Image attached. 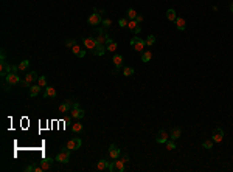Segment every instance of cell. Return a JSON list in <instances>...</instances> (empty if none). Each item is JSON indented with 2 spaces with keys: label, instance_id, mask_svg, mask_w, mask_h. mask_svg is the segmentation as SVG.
I'll return each instance as SVG.
<instances>
[{
  "label": "cell",
  "instance_id": "obj_1",
  "mask_svg": "<svg viewBox=\"0 0 233 172\" xmlns=\"http://www.w3.org/2000/svg\"><path fill=\"white\" fill-rule=\"evenodd\" d=\"M129 43H131V47L134 48L135 51H138V53H143V51H145V47H146V40L140 39V37H132Z\"/></svg>",
  "mask_w": 233,
  "mask_h": 172
},
{
  "label": "cell",
  "instance_id": "obj_2",
  "mask_svg": "<svg viewBox=\"0 0 233 172\" xmlns=\"http://www.w3.org/2000/svg\"><path fill=\"white\" fill-rule=\"evenodd\" d=\"M70 152H72V151H70L68 147L65 146L62 151H59V154L56 155V158H55V160H56V161H59V163H62V164H65V163H68V161H70Z\"/></svg>",
  "mask_w": 233,
  "mask_h": 172
},
{
  "label": "cell",
  "instance_id": "obj_3",
  "mask_svg": "<svg viewBox=\"0 0 233 172\" xmlns=\"http://www.w3.org/2000/svg\"><path fill=\"white\" fill-rule=\"evenodd\" d=\"M89 25H92V27H98L100 23L103 22V19H101V13H98L97 9H93V14H90L89 16Z\"/></svg>",
  "mask_w": 233,
  "mask_h": 172
},
{
  "label": "cell",
  "instance_id": "obj_4",
  "mask_svg": "<svg viewBox=\"0 0 233 172\" xmlns=\"http://www.w3.org/2000/svg\"><path fill=\"white\" fill-rule=\"evenodd\" d=\"M126 163H123L121 161V158H116L115 161H110V164H109V172H113V170H118V172H123L124 169H126V166H124Z\"/></svg>",
  "mask_w": 233,
  "mask_h": 172
},
{
  "label": "cell",
  "instance_id": "obj_5",
  "mask_svg": "<svg viewBox=\"0 0 233 172\" xmlns=\"http://www.w3.org/2000/svg\"><path fill=\"white\" fill-rule=\"evenodd\" d=\"M84 110L79 107V104L78 103H75L73 104V109L70 110V115H72V118H75V119H81V118H84Z\"/></svg>",
  "mask_w": 233,
  "mask_h": 172
},
{
  "label": "cell",
  "instance_id": "obj_6",
  "mask_svg": "<svg viewBox=\"0 0 233 172\" xmlns=\"http://www.w3.org/2000/svg\"><path fill=\"white\" fill-rule=\"evenodd\" d=\"M73 101H72V98H68V99H65L61 106H59V112L61 113H67V112H70V110H72L73 109Z\"/></svg>",
  "mask_w": 233,
  "mask_h": 172
},
{
  "label": "cell",
  "instance_id": "obj_7",
  "mask_svg": "<svg viewBox=\"0 0 233 172\" xmlns=\"http://www.w3.org/2000/svg\"><path fill=\"white\" fill-rule=\"evenodd\" d=\"M168 140H170V133H168L166 130H159V132H157L155 141H157L159 144H165Z\"/></svg>",
  "mask_w": 233,
  "mask_h": 172
},
{
  "label": "cell",
  "instance_id": "obj_8",
  "mask_svg": "<svg viewBox=\"0 0 233 172\" xmlns=\"http://www.w3.org/2000/svg\"><path fill=\"white\" fill-rule=\"evenodd\" d=\"M82 42H84V47L87 48V50H95V47H97V37H82Z\"/></svg>",
  "mask_w": 233,
  "mask_h": 172
},
{
  "label": "cell",
  "instance_id": "obj_9",
  "mask_svg": "<svg viewBox=\"0 0 233 172\" xmlns=\"http://www.w3.org/2000/svg\"><path fill=\"white\" fill-rule=\"evenodd\" d=\"M120 157H121V149H118L115 144H110V147H109V158L110 160H116Z\"/></svg>",
  "mask_w": 233,
  "mask_h": 172
},
{
  "label": "cell",
  "instance_id": "obj_10",
  "mask_svg": "<svg viewBox=\"0 0 233 172\" xmlns=\"http://www.w3.org/2000/svg\"><path fill=\"white\" fill-rule=\"evenodd\" d=\"M81 144H82V140L81 138H72L68 143H67V147L70 151H78L79 147H81Z\"/></svg>",
  "mask_w": 233,
  "mask_h": 172
},
{
  "label": "cell",
  "instance_id": "obj_11",
  "mask_svg": "<svg viewBox=\"0 0 233 172\" xmlns=\"http://www.w3.org/2000/svg\"><path fill=\"white\" fill-rule=\"evenodd\" d=\"M5 81L11 85H16V84H20V76L17 75V73H8V75L5 76Z\"/></svg>",
  "mask_w": 233,
  "mask_h": 172
},
{
  "label": "cell",
  "instance_id": "obj_12",
  "mask_svg": "<svg viewBox=\"0 0 233 172\" xmlns=\"http://www.w3.org/2000/svg\"><path fill=\"white\" fill-rule=\"evenodd\" d=\"M112 62L115 64L113 75H116V73L120 71V68L123 67V56H121V54H115V56H113V59H112Z\"/></svg>",
  "mask_w": 233,
  "mask_h": 172
},
{
  "label": "cell",
  "instance_id": "obj_13",
  "mask_svg": "<svg viewBox=\"0 0 233 172\" xmlns=\"http://www.w3.org/2000/svg\"><path fill=\"white\" fill-rule=\"evenodd\" d=\"M212 140H213L215 143H221V141L224 140V130H222L221 127L215 129L213 133H212Z\"/></svg>",
  "mask_w": 233,
  "mask_h": 172
},
{
  "label": "cell",
  "instance_id": "obj_14",
  "mask_svg": "<svg viewBox=\"0 0 233 172\" xmlns=\"http://www.w3.org/2000/svg\"><path fill=\"white\" fill-rule=\"evenodd\" d=\"M10 70H11V64H8L6 61H0V75H2V78L8 75Z\"/></svg>",
  "mask_w": 233,
  "mask_h": 172
},
{
  "label": "cell",
  "instance_id": "obj_15",
  "mask_svg": "<svg viewBox=\"0 0 233 172\" xmlns=\"http://www.w3.org/2000/svg\"><path fill=\"white\" fill-rule=\"evenodd\" d=\"M37 79H39V75H37L36 71H28L27 75H25V81H27V82H30V84L37 82Z\"/></svg>",
  "mask_w": 233,
  "mask_h": 172
},
{
  "label": "cell",
  "instance_id": "obj_16",
  "mask_svg": "<svg viewBox=\"0 0 233 172\" xmlns=\"http://www.w3.org/2000/svg\"><path fill=\"white\" fill-rule=\"evenodd\" d=\"M97 31H98V37H97V42H98V43H103V45H106L109 34H106V33H104V30H101V28H98Z\"/></svg>",
  "mask_w": 233,
  "mask_h": 172
},
{
  "label": "cell",
  "instance_id": "obj_17",
  "mask_svg": "<svg viewBox=\"0 0 233 172\" xmlns=\"http://www.w3.org/2000/svg\"><path fill=\"white\" fill-rule=\"evenodd\" d=\"M106 50L109 53H115L116 50V42L112 39V37H107V42H106Z\"/></svg>",
  "mask_w": 233,
  "mask_h": 172
},
{
  "label": "cell",
  "instance_id": "obj_18",
  "mask_svg": "<svg viewBox=\"0 0 233 172\" xmlns=\"http://www.w3.org/2000/svg\"><path fill=\"white\" fill-rule=\"evenodd\" d=\"M53 161H56V160H53V158H44V160L40 161V167H42L44 170H48V169H52Z\"/></svg>",
  "mask_w": 233,
  "mask_h": 172
},
{
  "label": "cell",
  "instance_id": "obj_19",
  "mask_svg": "<svg viewBox=\"0 0 233 172\" xmlns=\"http://www.w3.org/2000/svg\"><path fill=\"white\" fill-rule=\"evenodd\" d=\"M106 51H107V50H106V45H103V43H97L95 50H93L92 53L95 54V56H103V54H104Z\"/></svg>",
  "mask_w": 233,
  "mask_h": 172
},
{
  "label": "cell",
  "instance_id": "obj_20",
  "mask_svg": "<svg viewBox=\"0 0 233 172\" xmlns=\"http://www.w3.org/2000/svg\"><path fill=\"white\" fill-rule=\"evenodd\" d=\"M56 88L55 87H45V93H44V98H56Z\"/></svg>",
  "mask_w": 233,
  "mask_h": 172
},
{
  "label": "cell",
  "instance_id": "obj_21",
  "mask_svg": "<svg viewBox=\"0 0 233 172\" xmlns=\"http://www.w3.org/2000/svg\"><path fill=\"white\" fill-rule=\"evenodd\" d=\"M82 129H84V124H82L79 119L75 122V124H72V132H73V133H81Z\"/></svg>",
  "mask_w": 233,
  "mask_h": 172
},
{
  "label": "cell",
  "instance_id": "obj_22",
  "mask_svg": "<svg viewBox=\"0 0 233 172\" xmlns=\"http://www.w3.org/2000/svg\"><path fill=\"white\" fill-rule=\"evenodd\" d=\"M176 28H177L179 31H183V30L186 28V22H185V19H182V17H177V19H176Z\"/></svg>",
  "mask_w": 233,
  "mask_h": 172
},
{
  "label": "cell",
  "instance_id": "obj_23",
  "mask_svg": "<svg viewBox=\"0 0 233 172\" xmlns=\"http://www.w3.org/2000/svg\"><path fill=\"white\" fill-rule=\"evenodd\" d=\"M182 136V129L180 127H174L173 130H171V133H170V138L171 140H179Z\"/></svg>",
  "mask_w": 233,
  "mask_h": 172
},
{
  "label": "cell",
  "instance_id": "obj_24",
  "mask_svg": "<svg viewBox=\"0 0 233 172\" xmlns=\"http://www.w3.org/2000/svg\"><path fill=\"white\" fill-rule=\"evenodd\" d=\"M109 161L107 160H100L98 163H97V169L98 170H109Z\"/></svg>",
  "mask_w": 233,
  "mask_h": 172
},
{
  "label": "cell",
  "instance_id": "obj_25",
  "mask_svg": "<svg viewBox=\"0 0 233 172\" xmlns=\"http://www.w3.org/2000/svg\"><path fill=\"white\" fill-rule=\"evenodd\" d=\"M40 88H42V87H40L39 84H34V85H31V87H30V96H31V98L37 96V95L40 93Z\"/></svg>",
  "mask_w": 233,
  "mask_h": 172
},
{
  "label": "cell",
  "instance_id": "obj_26",
  "mask_svg": "<svg viewBox=\"0 0 233 172\" xmlns=\"http://www.w3.org/2000/svg\"><path fill=\"white\" fill-rule=\"evenodd\" d=\"M166 19H168L170 22H176V19H177V14H176V11H174L173 8H170V9L166 11Z\"/></svg>",
  "mask_w": 233,
  "mask_h": 172
},
{
  "label": "cell",
  "instance_id": "obj_27",
  "mask_svg": "<svg viewBox=\"0 0 233 172\" xmlns=\"http://www.w3.org/2000/svg\"><path fill=\"white\" fill-rule=\"evenodd\" d=\"M25 170H27V172H33V170H34V172H44V169H42L40 166H36V164H30V166H27V167H25Z\"/></svg>",
  "mask_w": 233,
  "mask_h": 172
},
{
  "label": "cell",
  "instance_id": "obj_28",
  "mask_svg": "<svg viewBox=\"0 0 233 172\" xmlns=\"http://www.w3.org/2000/svg\"><path fill=\"white\" fill-rule=\"evenodd\" d=\"M151 59H152V53H151L149 50H146V51L142 53V61H143V62H149Z\"/></svg>",
  "mask_w": 233,
  "mask_h": 172
},
{
  "label": "cell",
  "instance_id": "obj_29",
  "mask_svg": "<svg viewBox=\"0 0 233 172\" xmlns=\"http://www.w3.org/2000/svg\"><path fill=\"white\" fill-rule=\"evenodd\" d=\"M126 17H128L129 20H135V17H137V11H135V9H132V8H129V9L126 11Z\"/></svg>",
  "mask_w": 233,
  "mask_h": 172
},
{
  "label": "cell",
  "instance_id": "obj_30",
  "mask_svg": "<svg viewBox=\"0 0 233 172\" xmlns=\"http://www.w3.org/2000/svg\"><path fill=\"white\" fill-rule=\"evenodd\" d=\"M28 67H30V61H28V59L22 61V62L19 64V70H20V71H25V70H27Z\"/></svg>",
  "mask_w": 233,
  "mask_h": 172
},
{
  "label": "cell",
  "instance_id": "obj_31",
  "mask_svg": "<svg viewBox=\"0 0 233 172\" xmlns=\"http://www.w3.org/2000/svg\"><path fill=\"white\" fill-rule=\"evenodd\" d=\"M132 75H134V68H132V67H124V68H123V76L129 78V76H132Z\"/></svg>",
  "mask_w": 233,
  "mask_h": 172
},
{
  "label": "cell",
  "instance_id": "obj_32",
  "mask_svg": "<svg viewBox=\"0 0 233 172\" xmlns=\"http://www.w3.org/2000/svg\"><path fill=\"white\" fill-rule=\"evenodd\" d=\"M128 23H129V19H126V17H121V19L118 20V25H120L121 28H128Z\"/></svg>",
  "mask_w": 233,
  "mask_h": 172
},
{
  "label": "cell",
  "instance_id": "obj_33",
  "mask_svg": "<svg viewBox=\"0 0 233 172\" xmlns=\"http://www.w3.org/2000/svg\"><path fill=\"white\" fill-rule=\"evenodd\" d=\"M213 144H215V141H213V140H205V141L202 143V146L205 147V149H212Z\"/></svg>",
  "mask_w": 233,
  "mask_h": 172
},
{
  "label": "cell",
  "instance_id": "obj_34",
  "mask_svg": "<svg viewBox=\"0 0 233 172\" xmlns=\"http://www.w3.org/2000/svg\"><path fill=\"white\" fill-rule=\"evenodd\" d=\"M154 42H155V36H154V34H149V36L146 37V45H148V47H152Z\"/></svg>",
  "mask_w": 233,
  "mask_h": 172
},
{
  "label": "cell",
  "instance_id": "obj_35",
  "mask_svg": "<svg viewBox=\"0 0 233 172\" xmlns=\"http://www.w3.org/2000/svg\"><path fill=\"white\" fill-rule=\"evenodd\" d=\"M165 144H166V149H168V151H173V149H176V143H174V140H168Z\"/></svg>",
  "mask_w": 233,
  "mask_h": 172
},
{
  "label": "cell",
  "instance_id": "obj_36",
  "mask_svg": "<svg viewBox=\"0 0 233 172\" xmlns=\"http://www.w3.org/2000/svg\"><path fill=\"white\" fill-rule=\"evenodd\" d=\"M37 84H39L40 87H47V78H45V76H39Z\"/></svg>",
  "mask_w": 233,
  "mask_h": 172
},
{
  "label": "cell",
  "instance_id": "obj_37",
  "mask_svg": "<svg viewBox=\"0 0 233 172\" xmlns=\"http://www.w3.org/2000/svg\"><path fill=\"white\" fill-rule=\"evenodd\" d=\"M137 25H138V23H137V22H135V20H129V23H128V28H129V30H131V31H134V30H135V27H137Z\"/></svg>",
  "mask_w": 233,
  "mask_h": 172
},
{
  "label": "cell",
  "instance_id": "obj_38",
  "mask_svg": "<svg viewBox=\"0 0 233 172\" xmlns=\"http://www.w3.org/2000/svg\"><path fill=\"white\" fill-rule=\"evenodd\" d=\"M101 23H103V27H104V28H110V25H112V20H110V19H104Z\"/></svg>",
  "mask_w": 233,
  "mask_h": 172
},
{
  "label": "cell",
  "instance_id": "obj_39",
  "mask_svg": "<svg viewBox=\"0 0 233 172\" xmlns=\"http://www.w3.org/2000/svg\"><path fill=\"white\" fill-rule=\"evenodd\" d=\"M65 45H67L68 48H73V47L76 45V40H75V39H68V40L65 42Z\"/></svg>",
  "mask_w": 233,
  "mask_h": 172
},
{
  "label": "cell",
  "instance_id": "obj_40",
  "mask_svg": "<svg viewBox=\"0 0 233 172\" xmlns=\"http://www.w3.org/2000/svg\"><path fill=\"white\" fill-rule=\"evenodd\" d=\"M81 51H82V50H81V47H78V45H75V47L72 48V53H73L75 56H78V54H79Z\"/></svg>",
  "mask_w": 233,
  "mask_h": 172
},
{
  "label": "cell",
  "instance_id": "obj_41",
  "mask_svg": "<svg viewBox=\"0 0 233 172\" xmlns=\"http://www.w3.org/2000/svg\"><path fill=\"white\" fill-rule=\"evenodd\" d=\"M2 87H3V90H5V92H8V90H11V84H8V82L5 81V78H3V82H2Z\"/></svg>",
  "mask_w": 233,
  "mask_h": 172
},
{
  "label": "cell",
  "instance_id": "obj_42",
  "mask_svg": "<svg viewBox=\"0 0 233 172\" xmlns=\"http://www.w3.org/2000/svg\"><path fill=\"white\" fill-rule=\"evenodd\" d=\"M121 161H123V163H129V155H128V154H123V155H121Z\"/></svg>",
  "mask_w": 233,
  "mask_h": 172
},
{
  "label": "cell",
  "instance_id": "obj_43",
  "mask_svg": "<svg viewBox=\"0 0 233 172\" xmlns=\"http://www.w3.org/2000/svg\"><path fill=\"white\" fill-rule=\"evenodd\" d=\"M0 61H6V53H5V50L0 51Z\"/></svg>",
  "mask_w": 233,
  "mask_h": 172
},
{
  "label": "cell",
  "instance_id": "obj_44",
  "mask_svg": "<svg viewBox=\"0 0 233 172\" xmlns=\"http://www.w3.org/2000/svg\"><path fill=\"white\" fill-rule=\"evenodd\" d=\"M135 22H137V23H142V22H143V16L137 14V17H135Z\"/></svg>",
  "mask_w": 233,
  "mask_h": 172
},
{
  "label": "cell",
  "instance_id": "obj_45",
  "mask_svg": "<svg viewBox=\"0 0 233 172\" xmlns=\"http://www.w3.org/2000/svg\"><path fill=\"white\" fill-rule=\"evenodd\" d=\"M140 31H142V27H140V25H137V27H135V30H134L132 33H135V34H138Z\"/></svg>",
  "mask_w": 233,
  "mask_h": 172
},
{
  "label": "cell",
  "instance_id": "obj_46",
  "mask_svg": "<svg viewBox=\"0 0 233 172\" xmlns=\"http://www.w3.org/2000/svg\"><path fill=\"white\" fill-rule=\"evenodd\" d=\"M84 56H86V50H82V51L78 54V58H84Z\"/></svg>",
  "mask_w": 233,
  "mask_h": 172
},
{
  "label": "cell",
  "instance_id": "obj_47",
  "mask_svg": "<svg viewBox=\"0 0 233 172\" xmlns=\"http://www.w3.org/2000/svg\"><path fill=\"white\" fill-rule=\"evenodd\" d=\"M230 11L233 13V2H231V5H230Z\"/></svg>",
  "mask_w": 233,
  "mask_h": 172
}]
</instances>
